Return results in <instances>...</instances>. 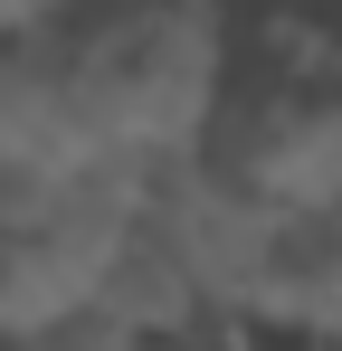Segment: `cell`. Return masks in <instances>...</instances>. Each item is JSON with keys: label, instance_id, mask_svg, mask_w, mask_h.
<instances>
[{"label": "cell", "instance_id": "cell-1", "mask_svg": "<svg viewBox=\"0 0 342 351\" xmlns=\"http://www.w3.org/2000/svg\"><path fill=\"white\" fill-rule=\"evenodd\" d=\"M238 76V19L209 10H67V162L152 180L190 162Z\"/></svg>", "mask_w": 342, "mask_h": 351}, {"label": "cell", "instance_id": "cell-2", "mask_svg": "<svg viewBox=\"0 0 342 351\" xmlns=\"http://www.w3.org/2000/svg\"><path fill=\"white\" fill-rule=\"evenodd\" d=\"M200 162L228 171L266 209H333L342 199V29H238V76Z\"/></svg>", "mask_w": 342, "mask_h": 351}, {"label": "cell", "instance_id": "cell-3", "mask_svg": "<svg viewBox=\"0 0 342 351\" xmlns=\"http://www.w3.org/2000/svg\"><path fill=\"white\" fill-rule=\"evenodd\" d=\"M143 219L171 237V256L190 266V285L209 294L219 323H247L257 313V276H266V247H276V219L266 199H247L228 171H209L200 152L171 162V171L143 180Z\"/></svg>", "mask_w": 342, "mask_h": 351}, {"label": "cell", "instance_id": "cell-4", "mask_svg": "<svg viewBox=\"0 0 342 351\" xmlns=\"http://www.w3.org/2000/svg\"><path fill=\"white\" fill-rule=\"evenodd\" d=\"M67 162V10H0V180Z\"/></svg>", "mask_w": 342, "mask_h": 351}, {"label": "cell", "instance_id": "cell-5", "mask_svg": "<svg viewBox=\"0 0 342 351\" xmlns=\"http://www.w3.org/2000/svg\"><path fill=\"white\" fill-rule=\"evenodd\" d=\"M247 323L276 332V342L342 351V199L276 219V247H266V276H257V313Z\"/></svg>", "mask_w": 342, "mask_h": 351}, {"label": "cell", "instance_id": "cell-6", "mask_svg": "<svg viewBox=\"0 0 342 351\" xmlns=\"http://www.w3.org/2000/svg\"><path fill=\"white\" fill-rule=\"evenodd\" d=\"M0 351H38V332H0Z\"/></svg>", "mask_w": 342, "mask_h": 351}]
</instances>
